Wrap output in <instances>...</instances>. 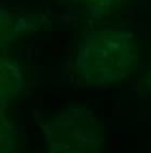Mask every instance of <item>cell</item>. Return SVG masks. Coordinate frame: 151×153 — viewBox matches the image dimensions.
I'll list each match as a JSON object with an SVG mask.
<instances>
[{
	"mask_svg": "<svg viewBox=\"0 0 151 153\" xmlns=\"http://www.w3.org/2000/svg\"><path fill=\"white\" fill-rule=\"evenodd\" d=\"M68 1L77 5H81V7L86 8V10L92 11V12H97V11L107 10L115 0H68Z\"/></svg>",
	"mask_w": 151,
	"mask_h": 153,
	"instance_id": "obj_3",
	"label": "cell"
},
{
	"mask_svg": "<svg viewBox=\"0 0 151 153\" xmlns=\"http://www.w3.org/2000/svg\"><path fill=\"white\" fill-rule=\"evenodd\" d=\"M136 62L132 35L122 30H101L89 34L78 50L76 69L85 82L109 85L130 75Z\"/></svg>",
	"mask_w": 151,
	"mask_h": 153,
	"instance_id": "obj_1",
	"label": "cell"
},
{
	"mask_svg": "<svg viewBox=\"0 0 151 153\" xmlns=\"http://www.w3.org/2000/svg\"><path fill=\"white\" fill-rule=\"evenodd\" d=\"M3 71H5V73H7L8 76H10V79H11V76H12L14 71H15V69H12V67L10 66V65H8V67H7V69H5V65L3 63ZM19 78H20V74H19V73H18V74L15 75V79H16V81L10 82V95H11V94H16V93H18V91H16V89H18V85H19V82H20V79H19Z\"/></svg>",
	"mask_w": 151,
	"mask_h": 153,
	"instance_id": "obj_4",
	"label": "cell"
},
{
	"mask_svg": "<svg viewBox=\"0 0 151 153\" xmlns=\"http://www.w3.org/2000/svg\"><path fill=\"white\" fill-rule=\"evenodd\" d=\"M49 153H100L103 132L98 121L84 108H69L46 124Z\"/></svg>",
	"mask_w": 151,
	"mask_h": 153,
	"instance_id": "obj_2",
	"label": "cell"
}]
</instances>
